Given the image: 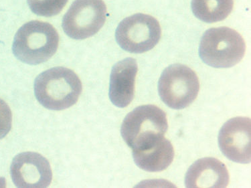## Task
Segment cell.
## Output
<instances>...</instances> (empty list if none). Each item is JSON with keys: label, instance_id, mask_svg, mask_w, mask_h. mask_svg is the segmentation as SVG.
<instances>
[{"label": "cell", "instance_id": "cell-1", "mask_svg": "<svg viewBox=\"0 0 251 188\" xmlns=\"http://www.w3.org/2000/svg\"><path fill=\"white\" fill-rule=\"evenodd\" d=\"M82 86L80 78L71 69L54 67L41 73L34 82L35 96L50 110H65L78 101Z\"/></svg>", "mask_w": 251, "mask_h": 188}, {"label": "cell", "instance_id": "cell-2", "mask_svg": "<svg viewBox=\"0 0 251 188\" xmlns=\"http://www.w3.org/2000/svg\"><path fill=\"white\" fill-rule=\"evenodd\" d=\"M58 45L59 35L50 24L33 20L18 30L12 50L20 61L36 65L52 58L57 51Z\"/></svg>", "mask_w": 251, "mask_h": 188}, {"label": "cell", "instance_id": "cell-3", "mask_svg": "<svg viewBox=\"0 0 251 188\" xmlns=\"http://www.w3.org/2000/svg\"><path fill=\"white\" fill-rule=\"evenodd\" d=\"M246 45L241 34L228 27L210 28L204 33L199 54L206 65L214 68H230L245 56Z\"/></svg>", "mask_w": 251, "mask_h": 188}, {"label": "cell", "instance_id": "cell-4", "mask_svg": "<svg viewBox=\"0 0 251 188\" xmlns=\"http://www.w3.org/2000/svg\"><path fill=\"white\" fill-rule=\"evenodd\" d=\"M166 113L157 106L142 105L126 117L121 133L132 149L139 148L161 136L168 131Z\"/></svg>", "mask_w": 251, "mask_h": 188}, {"label": "cell", "instance_id": "cell-5", "mask_svg": "<svg viewBox=\"0 0 251 188\" xmlns=\"http://www.w3.org/2000/svg\"><path fill=\"white\" fill-rule=\"evenodd\" d=\"M200 90L199 78L187 66H170L162 72L158 83L161 99L170 108L188 107L197 98Z\"/></svg>", "mask_w": 251, "mask_h": 188}, {"label": "cell", "instance_id": "cell-6", "mask_svg": "<svg viewBox=\"0 0 251 188\" xmlns=\"http://www.w3.org/2000/svg\"><path fill=\"white\" fill-rule=\"evenodd\" d=\"M161 34L160 25L155 18L148 14H136L121 22L115 37L124 50L141 54L154 48Z\"/></svg>", "mask_w": 251, "mask_h": 188}, {"label": "cell", "instance_id": "cell-7", "mask_svg": "<svg viewBox=\"0 0 251 188\" xmlns=\"http://www.w3.org/2000/svg\"><path fill=\"white\" fill-rule=\"evenodd\" d=\"M107 18L102 0H75L62 20V28L70 38L83 40L97 34Z\"/></svg>", "mask_w": 251, "mask_h": 188}, {"label": "cell", "instance_id": "cell-8", "mask_svg": "<svg viewBox=\"0 0 251 188\" xmlns=\"http://www.w3.org/2000/svg\"><path fill=\"white\" fill-rule=\"evenodd\" d=\"M11 176L18 188H47L52 180L50 164L35 152L20 153L12 161Z\"/></svg>", "mask_w": 251, "mask_h": 188}, {"label": "cell", "instance_id": "cell-9", "mask_svg": "<svg viewBox=\"0 0 251 188\" xmlns=\"http://www.w3.org/2000/svg\"><path fill=\"white\" fill-rule=\"evenodd\" d=\"M220 149L229 160L239 164L251 162V119L238 117L222 127L219 136Z\"/></svg>", "mask_w": 251, "mask_h": 188}, {"label": "cell", "instance_id": "cell-10", "mask_svg": "<svg viewBox=\"0 0 251 188\" xmlns=\"http://www.w3.org/2000/svg\"><path fill=\"white\" fill-rule=\"evenodd\" d=\"M138 66L133 58H127L115 65L110 78L109 98L113 105L125 108L135 96V78Z\"/></svg>", "mask_w": 251, "mask_h": 188}, {"label": "cell", "instance_id": "cell-11", "mask_svg": "<svg viewBox=\"0 0 251 188\" xmlns=\"http://www.w3.org/2000/svg\"><path fill=\"white\" fill-rule=\"evenodd\" d=\"M228 183L226 165L213 158L197 161L188 169L185 178L187 188H226Z\"/></svg>", "mask_w": 251, "mask_h": 188}, {"label": "cell", "instance_id": "cell-12", "mask_svg": "<svg viewBox=\"0 0 251 188\" xmlns=\"http://www.w3.org/2000/svg\"><path fill=\"white\" fill-rule=\"evenodd\" d=\"M133 158L139 168L149 172H159L173 162L174 149L169 140L161 136L147 145L133 149Z\"/></svg>", "mask_w": 251, "mask_h": 188}, {"label": "cell", "instance_id": "cell-13", "mask_svg": "<svg viewBox=\"0 0 251 188\" xmlns=\"http://www.w3.org/2000/svg\"><path fill=\"white\" fill-rule=\"evenodd\" d=\"M234 0H192L194 15L206 23L224 20L231 13Z\"/></svg>", "mask_w": 251, "mask_h": 188}, {"label": "cell", "instance_id": "cell-14", "mask_svg": "<svg viewBox=\"0 0 251 188\" xmlns=\"http://www.w3.org/2000/svg\"><path fill=\"white\" fill-rule=\"evenodd\" d=\"M27 2L31 11L36 15L52 17L61 12L68 0H27Z\"/></svg>", "mask_w": 251, "mask_h": 188}, {"label": "cell", "instance_id": "cell-15", "mask_svg": "<svg viewBox=\"0 0 251 188\" xmlns=\"http://www.w3.org/2000/svg\"><path fill=\"white\" fill-rule=\"evenodd\" d=\"M12 125V113L10 107L0 98V140L10 132Z\"/></svg>", "mask_w": 251, "mask_h": 188}]
</instances>
